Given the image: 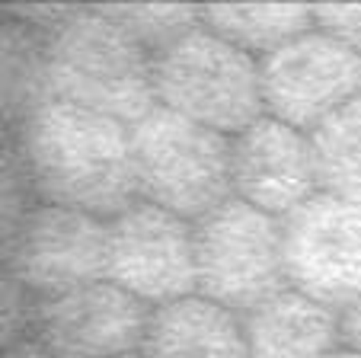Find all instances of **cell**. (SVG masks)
Returning a JSON list of instances; mask_svg holds the SVG:
<instances>
[{
  "instance_id": "23",
  "label": "cell",
  "mask_w": 361,
  "mask_h": 358,
  "mask_svg": "<svg viewBox=\"0 0 361 358\" xmlns=\"http://www.w3.org/2000/svg\"><path fill=\"white\" fill-rule=\"evenodd\" d=\"M326 358H361L358 352H352V349H345V345H339V349L333 352V355H326Z\"/></svg>"
},
{
  "instance_id": "2",
  "label": "cell",
  "mask_w": 361,
  "mask_h": 358,
  "mask_svg": "<svg viewBox=\"0 0 361 358\" xmlns=\"http://www.w3.org/2000/svg\"><path fill=\"white\" fill-rule=\"evenodd\" d=\"M45 39V93L135 125L157 106L154 54L131 39L102 4L64 7L42 29Z\"/></svg>"
},
{
  "instance_id": "21",
  "label": "cell",
  "mask_w": 361,
  "mask_h": 358,
  "mask_svg": "<svg viewBox=\"0 0 361 358\" xmlns=\"http://www.w3.org/2000/svg\"><path fill=\"white\" fill-rule=\"evenodd\" d=\"M339 330H342V345L361 355V297H355L352 304L339 314Z\"/></svg>"
},
{
  "instance_id": "13",
  "label": "cell",
  "mask_w": 361,
  "mask_h": 358,
  "mask_svg": "<svg viewBox=\"0 0 361 358\" xmlns=\"http://www.w3.org/2000/svg\"><path fill=\"white\" fill-rule=\"evenodd\" d=\"M250 358H326L342 345L339 311L281 288L243 314Z\"/></svg>"
},
{
  "instance_id": "1",
  "label": "cell",
  "mask_w": 361,
  "mask_h": 358,
  "mask_svg": "<svg viewBox=\"0 0 361 358\" xmlns=\"http://www.w3.org/2000/svg\"><path fill=\"white\" fill-rule=\"evenodd\" d=\"M39 202L116 217L137 202L131 125L71 102L45 100L16 129Z\"/></svg>"
},
{
  "instance_id": "4",
  "label": "cell",
  "mask_w": 361,
  "mask_h": 358,
  "mask_svg": "<svg viewBox=\"0 0 361 358\" xmlns=\"http://www.w3.org/2000/svg\"><path fill=\"white\" fill-rule=\"evenodd\" d=\"M137 198L198 221L227 198L231 189V138L154 106L131 125Z\"/></svg>"
},
{
  "instance_id": "8",
  "label": "cell",
  "mask_w": 361,
  "mask_h": 358,
  "mask_svg": "<svg viewBox=\"0 0 361 358\" xmlns=\"http://www.w3.org/2000/svg\"><path fill=\"white\" fill-rule=\"evenodd\" d=\"M259 83L266 115L310 135L361 93V54L314 26L259 58Z\"/></svg>"
},
{
  "instance_id": "5",
  "label": "cell",
  "mask_w": 361,
  "mask_h": 358,
  "mask_svg": "<svg viewBox=\"0 0 361 358\" xmlns=\"http://www.w3.org/2000/svg\"><path fill=\"white\" fill-rule=\"evenodd\" d=\"M195 294L240 314L288 288L281 259V221L240 198H227L192 221Z\"/></svg>"
},
{
  "instance_id": "17",
  "label": "cell",
  "mask_w": 361,
  "mask_h": 358,
  "mask_svg": "<svg viewBox=\"0 0 361 358\" xmlns=\"http://www.w3.org/2000/svg\"><path fill=\"white\" fill-rule=\"evenodd\" d=\"M102 10L150 54L202 23L198 7L189 4H102Z\"/></svg>"
},
{
  "instance_id": "16",
  "label": "cell",
  "mask_w": 361,
  "mask_h": 358,
  "mask_svg": "<svg viewBox=\"0 0 361 358\" xmlns=\"http://www.w3.org/2000/svg\"><path fill=\"white\" fill-rule=\"evenodd\" d=\"M320 192L361 205V93L310 131Z\"/></svg>"
},
{
  "instance_id": "3",
  "label": "cell",
  "mask_w": 361,
  "mask_h": 358,
  "mask_svg": "<svg viewBox=\"0 0 361 358\" xmlns=\"http://www.w3.org/2000/svg\"><path fill=\"white\" fill-rule=\"evenodd\" d=\"M157 106L233 138L266 115L259 61L198 23L154 52Z\"/></svg>"
},
{
  "instance_id": "6",
  "label": "cell",
  "mask_w": 361,
  "mask_h": 358,
  "mask_svg": "<svg viewBox=\"0 0 361 358\" xmlns=\"http://www.w3.org/2000/svg\"><path fill=\"white\" fill-rule=\"evenodd\" d=\"M288 288L345 311L361 297V205L317 192L281 217Z\"/></svg>"
},
{
  "instance_id": "7",
  "label": "cell",
  "mask_w": 361,
  "mask_h": 358,
  "mask_svg": "<svg viewBox=\"0 0 361 358\" xmlns=\"http://www.w3.org/2000/svg\"><path fill=\"white\" fill-rule=\"evenodd\" d=\"M106 278L147 307L195 294L192 221L137 198L106 221Z\"/></svg>"
},
{
  "instance_id": "22",
  "label": "cell",
  "mask_w": 361,
  "mask_h": 358,
  "mask_svg": "<svg viewBox=\"0 0 361 358\" xmlns=\"http://www.w3.org/2000/svg\"><path fill=\"white\" fill-rule=\"evenodd\" d=\"M0 358H55V355H51V352H48L39 339L29 336V339H23V342L10 345V349H4V352H0Z\"/></svg>"
},
{
  "instance_id": "24",
  "label": "cell",
  "mask_w": 361,
  "mask_h": 358,
  "mask_svg": "<svg viewBox=\"0 0 361 358\" xmlns=\"http://www.w3.org/2000/svg\"><path fill=\"white\" fill-rule=\"evenodd\" d=\"M118 358H144V352H128V355H118Z\"/></svg>"
},
{
  "instance_id": "11",
  "label": "cell",
  "mask_w": 361,
  "mask_h": 358,
  "mask_svg": "<svg viewBox=\"0 0 361 358\" xmlns=\"http://www.w3.org/2000/svg\"><path fill=\"white\" fill-rule=\"evenodd\" d=\"M231 189L233 198L272 217L291 215L320 192L310 135L262 115L231 138Z\"/></svg>"
},
{
  "instance_id": "14",
  "label": "cell",
  "mask_w": 361,
  "mask_h": 358,
  "mask_svg": "<svg viewBox=\"0 0 361 358\" xmlns=\"http://www.w3.org/2000/svg\"><path fill=\"white\" fill-rule=\"evenodd\" d=\"M202 26L256 61L300 32L314 29V7L304 4H204Z\"/></svg>"
},
{
  "instance_id": "18",
  "label": "cell",
  "mask_w": 361,
  "mask_h": 358,
  "mask_svg": "<svg viewBox=\"0 0 361 358\" xmlns=\"http://www.w3.org/2000/svg\"><path fill=\"white\" fill-rule=\"evenodd\" d=\"M35 208V189L23 160L16 131L0 129V259L7 256L13 237Z\"/></svg>"
},
{
  "instance_id": "20",
  "label": "cell",
  "mask_w": 361,
  "mask_h": 358,
  "mask_svg": "<svg viewBox=\"0 0 361 358\" xmlns=\"http://www.w3.org/2000/svg\"><path fill=\"white\" fill-rule=\"evenodd\" d=\"M314 26L361 54V4H320L314 7Z\"/></svg>"
},
{
  "instance_id": "15",
  "label": "cell",
  "mask_w": 361,
  "mask_h": 358,
  "mask_svg": "<svg viewBox=\"0 0 361 358\" xmlns=\"http://www.w3.org/2000/svg\"><path fill=\"white\" fill-rule=\"evenodd\" d=\"M45 100V39L26 20L0 16V129L16 131Z\"/></svg>"
},
{
  "instance_id": "10",
  "label": "cell",
  "mask_w": 361,
  "mask_h": 358,
  "mask_svg": "<svg viewBox=\"0 0 361 358\" xmlns=\"http://www.w3.org/2000/svg\"><path fill=\"white\" fill-rule=\"evenodd\" d=\"M4 259L35 301L99 282L106 278V217L39 202Z\"/></svg>"
},
{
  "instance_id": "19",
  "label": "cell",
  "mask_w": 361,
  "mask_h": 358,
  "mask_svg": "<svg viewBox=\"0 0 361 358\" xmlns=\"http://www.w3.org/2000/svg\"><path fill=\"white\" fill-rule=\"evenodd\" d=\"M35 294L16 278V272L0 259V352L32 336Z\"/></svg>"
},
{
  "instance_id": "12",
  "label": "cell",
  "mask_w": 361,
  "mask_h": 358,
  "mask_svg": "<svg viewBox=\"0 0 361 358\" xmlns=\"http://www.w3.org/2000/svg\"><path fill=\"white\" fill-rule=\"evenodd\" d=\"M144 358H250L243 317L202 294L150 307Z\"/></svg>"
},
{
  "instance_id": "9",
  "label": "cell",
  "mask_w": 361,
  "mask_h": 358,
  "mask_svg": "<svg viewBox=\"0 0 361 358\" xmlns=\"http://www.w3.org/2000/svg\"><path fill=\"white\" fill-rule=\"evenodd\" d=\"M150 307L109 278L35 301L32 339L55 358H118L141 352Z\"/></svg>"
}]
</instances>
